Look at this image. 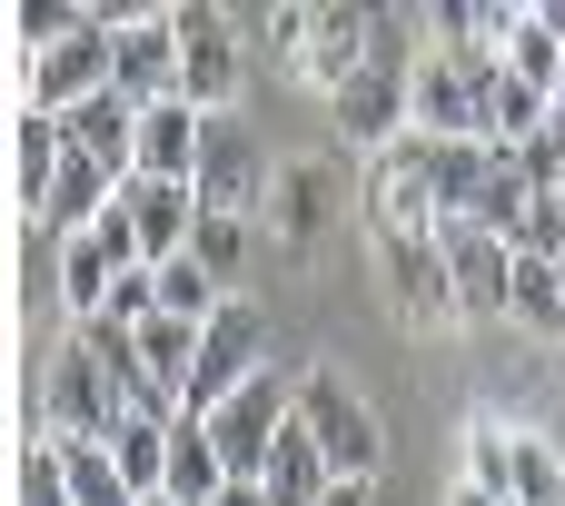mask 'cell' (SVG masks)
<instances>
[{"instance_id":"cell-1","label":"cell","mask_w":565,"mask_h":506,"mask_svg":"<svg viewBox=\"0 0 565 506\" xmlns=\"http://www.w3.org/2000/svg\"><path fill=\"white\" fill-rule=\"evenodd\" d=\"M298 428L328 447L338 477H367V487H377V467H387V428H377V408H367L338 368H298Z\"/></svg>"},{"instance_id":"cell-2","label":"cell","mask_w":565,"mask_h":506,"mask_svg":"<svg viewBox=\"0 0 565 506\" xmlns=\"http://www.w3.org/2000/svg\"><path fill=\"white\" fill-rule=\"evenodd\" d=\"M248 378H268V318L248 298H228L209 328H199V378L179 388V418H218Z\"/></svg>"},{"instance_id":"cell-3","label":"cell","mask_w":565,"mask_h":506,"mask_svg":"<svg viewBox=\"0 0 565 506\" xmlns=\"http://www.w3.org/2000/svg\"><path fill=\"white\" fill-rule=\"evenodd\" d=\"M238 80H248L238 10H179V99L199 119H228L238 109Z\"/></svg>"},{"instance_id":"cell-4","label":"cell","mask_w":565,"mask_h":506,"mask_svg":"<svg viewBox=\"0 0 565 506\" xmlns=\"http://www.w3.org/2000/svg\"><path fill=\"white\" fill-rule=\"evenodd\" d=\"M109 30H119V10H89V20L60 40V50L20 60V89H30V109H50V119L89 109V99L109 89Z\"/></svg>"},{"instance_id":"cell-5","label":"cell","mask_w":565,"mask_h":506,"mask_svg":"<svg viewBox=\"0 0 565 506\" xmlns=\"http://www.w3.org/2000/svg\"><path fill=\"white\" fill-rule=\"evenodd\" d=\"M328 119H338V139H358V149H397L407 129H417V60H377V70H358L338 99H328Z\"/></svg>"},{"instance_id":"cell-6","label":"cell","mask_w":565,"mask_h":506,"mask_svg":"<svg viewBox=\"0 0 565 506\" xmlns=\"http://www.w3.org/2000/svg\"><path fill=\"white\" fill-rule=\"evenodd\" d=\"M40 408H50V438H70V447H109V428L129 418V408H119V388L99 378V358H89L79 338L40 368Z\"/></svg>"},{"instance_id":"cell-7","label":"cell","mask_w":565,"mask_h":506,"mask_svg":"<svg viewBox=\"0 0 565 506\" xmlns=\"http://www.w3.org/2000/svg\"><path fill=\"white\" fill-rule=\"evenodd\" d=\"M109 89L129 99V109H159V99H179V10H119V30H109Z\"/></svg>"},{"instance_id":"cell-8","label":"cell","mask_w":565,"mask_h":506,"mask_svg":"<svg viewBox=\"0 0 565 506\" xmlns=\"http://www.w3.org/2000/svg\"><path fill=\"white\" fill-rule=\"evenodd\" d=\"M377 259H387L397 318H407L417 338H437V328L467 318V308H457V268H447V229H437V239H377Z\"/></svg>"},{"instance_id":"cell-9","label":"cell","mask_w":565,"mask_h":506,"mask_svg":"<svg viewBox=\"0 0 565 506\" xmlns=\"http://www.w3.org/2000/svg\"><path fill=\"white\" fill-rule=\"evenodd\" d=\"M288 418H298V378H248L218 418H209V438H218V457H228V477H258L268 467V447L288 438Z\"/></svg>"},{"instance_id":"cell-10","label":"cell","mask_w":565,"mask_h":506,"mask_svg":"<svg viewBox=\"0 0 565 506\" xmlns=\"http://www.w3.org/2000/svg\"><path fill=\"white\" fill-rule=\"evenodd\" d=\"M199 209L209 219H248L258 199H268V159H258V139L238 129V109L228 119H209V139H199Z\"/></svg>"},{"instance_id":"cell-11","label":"cell","mask_w":565,"mask_h":506,"mask_svg":"<svg viewBox=\"0 0 565 506\" xmlns=\"http://www.w3.org/2000/svg\"><path fill=\"white\" fill-rule=\"evenodd\" d=\"M119 219H129L139 259L169 268V259H189V239H199V189H189V179H119Z\"/></svg>"},{"instance_id":"cell-12","label":"cell","mask_w":565,"mask_h":506,"mask_svg":"<svg viewBox=\"0 0 565 506\" xmlns=\"http://www.w3.org/2000/svg\"><path fill=\"white\" fill-rule=\"evenodd\" d=\"M358 70H377V20H367V10H348V0H328V10L308 20V70H298V80H318V89L338 99Z\"/></svg>"},{"instance_id":"cell-13","label":"cell","mask_w":565,"mask_h":506,"mask_svg":"<svg viewBox=\"0 0 565 506\" xmlns=\"http://www.w3.org/2000/svg\"><path fill=\"white\" fill-rule=\"evenodd\" d=\"M60 169H70V129H60L50 109H20V119H10V209L40 219L50 189H60Z\"/></svg>"},{"instance_id":"cell-14","label":"cell","mask_w":565,"mask_h":506,"mask_svg":"<svg viewBox=\"0 0 565 506\" xmlns=\"http://www.w3.org/2000/svg\"><path fill=\"white\" fill-rule=\"evenodd\" d=\"M447 268H457V308H467V318H507V298H516V249H507V239L447 229Z\"/></svg>"},{"instance_id":"cell-15","label":"cell","mask_w":565,"mask_h":506,"mask_svg":"<svg viewBox=\"0 0 565 506\" xmlns=\"http://www.w3.org/2000/svg\"><path fill=\"white\" fill-rule=\"evenodd\" d=\"M199 139H209V119H199L189 99L139 109V169H129V179H199Z\"/></svg>"},{"instance_id":"cell-16","label":"cell","mask_w":565,"mask_h":506,"mask_svg":"<svg viewBox=\"0 0 565 506\" xmlns=\"http://www.w3.org/2000/svg\"><path fill=\"white\" fill-rule=\"evenodd\" d=\"M169 438H179V418H159V408H129V418L109 428V457H119V477H129L139 506L169 497Z\"/></svg>"},{"instance_id":"cell-17","label":"cell","mask_w":565,"mask_h":506,"mask_svg":"<svg viewBox=\"0 0 565 506\" xmlns=\"http://www.w3.org/2000/svg\"><path fill=\"white\" fill-rule=\"evenodd\" d=\"M60 129H70V149H79V159H99L109 179H129V169H139V109H129L119 89H99L89 109H70Z\"/></svg>"},{"instance_id":"cell-18","label":"cell","mask_w":565,"mask_h":506,"mask_svg":"<svg viewBox=\"0 0 565 506\" xmlns=\"http://www.w3.org/2000/svg\"><path fill=\"white\" fill-rule=\"evenodd\" d=\"M268 209H278L288 249H318V239H328V219H338V159H298V169L268 189Z\"/></svg>"},{"instance_id":"cell-19","label":"cell","mask_w":565,"mask_h":506,"mask_svg":"<svg viewBox=\"0 0 565 506\" xmlns=\"http://www.w3.org/2000/svg\"><path fill=\"white\" fill-rule=\"evenodd\" d=\"M218 487H228V457H218L209 418H179V438H169V506H218Z\"/></svg>"},{"instance_id":"cell-20","label":"cell","mask_w":565,"mask_h":506,"mask_svg":"<svg viewBox=\"0 0 565 506\" xmlns=\"http://www.w3.org/2000/svg\"><path fill=\"white\" fill-rule=\"evenodd\" d=\"M119 278H129V268H119L99 239H60V308H70V328H89V318L109 308Z\"/></svg>"},{"instance_id":"cell-21","label":"cell","mask_w":565,"mask_h":506,"mask_svg":"<svg viewBox=\"0 0 565 506\" xmlns=\"http://www.w3.org/2000/svg\"><path fill=\"white\" fill-rule=\"evenodd\" d=\"M507 447H516V418L467 408V428H457V487H497L507 497Z\"/></svg>"},{"instance_id":"cell-22","label":"cell","mask_w":565,"mask_h":506,"mask_svg":"<svg viewBox=\"0 0 565 506\" xmlns=\"http://www.w3.org/2000/svg\"><path fill=\"white\" fill-rule=\"evenodd\" d=\"M507 506H565V447L556 438L516 428V447H507Z\"/></svg>"},{"instance_id":"cell-23","label":"cell","mask_w":565,"mask_h":506,"mask_svg":"<svg viewBox=\"0 0 565 506\" xmlns=\"http://www.w3.org/2000/svg\"><path fill=\"white\" fill-rule=\"evenodd\" d=\"M79 20H89V0H20V10H10V50L40 60V50H60Z\"/></svg>"},{"instance_id":"cell-24","label":"cell","mask_w":565,"mask_h":506,"mask_svg":"<svg viewBox=\"0 0 565 506\" xmlns=\"http://www.w3.org/2000/svg\"><path fill=\"white\" fill-rule=\"evenodd\" d=\"M60 467H70V497H79V506H139L109 447H70V438H60Z\"/></svg>"},{"instance_id":"cell-25","label":"cell","mask_w":565,"mask_h":506,"mask_svg":"<svg viewBox=\"0 0 565 506\" xmlns=\"http://www.w3.org/2000/svg\"><path fill=\"white\" fill-rule=\"evenodd\" d=\"M507 70H516V80H536V89H546V99H556L565 40H556V30H546V10H526V20H516V40H507Z\"/></svg>"},{"instance_id":"cell-26","label":"cell","mask_w":565,"mask_h":506,"mask_svg":"<svg viewBox=\"0 0 565 506\" xmlns=\"http://www.w3.org/2000/svg\"><path fill=\"white\" fill-rule=\"evenodd\" d=\"M10 506H79V497H70V467H60V438L20 447V477H10Z\"/></svg>"},{"instance_id":"cell-27","label":"cell","mask_w":565,"mask_h":506,"mask_svg":"<svg viewBox=\"0 0 565 506\" xmlns=\"http://www.w3.org/2000/svg\"><path fill=\"white\" fill-rule=\"evenodd\" d=\"M189 259H199V268L228 288V278H238V259H248V229H238V219H209V209H199V239H189Z\"/></svg>"},{"instance_id":"cell-28","label":"cell","mask_w":565,"mask_h":506,"mask_svg":"<svg viewBox=\"0 0 565 506\" xmlns=\"http://www.w3.org/2000/svg\"><path fill=\"white\" fill-rule=\"evenodd\" d=\"M218 506H268V487H258V477H228V487H218Z\"/></svg>"},{"instance_id":"cell-29","label":"cell","mask_w":565,"mask_h":506,"mask_svg":"<svg viewBox=\"0 0 565 506\" xmlns=\"http://www.w3.org/2000/svg\"><path fill=\"white\" fill-rule=\"evenodd\" d=\"M328 506H377V487H367V477H338V497Z\"/></svg>"},{"instance_id":"cell-30","label":"cell","mask_w":565,"mask_h":506,"mask_svg":"<svg viewBox=\"0 0 565 506\" xmlns=\"http://www.w3.org/2000/svg\"><path fill=\"white\" fill-rule=\"evenodd\" d=\"M447 506H507L497 487H447Z\"/></svg>"},{"instance_id":"cell-31","label":"cell","mask_w":565,"mask_h":506,"mask_svg":"<svg viewBox=\"0 0 565 506\" xmlns=\"http://www.w3.org/2000/svg\"><path fill=\"white\" fill-rule=\"evenodd\" d=\"M159 506H169V497H159Z\"/></svg>"}]
</instances>
